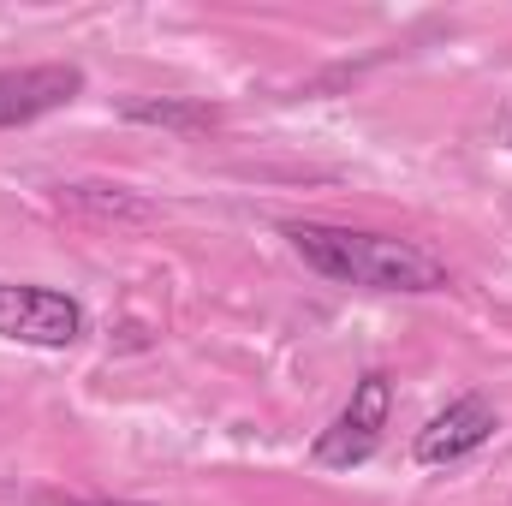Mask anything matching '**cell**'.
Segmentation results:
<instances>
[{
  "instance_id": "1",
  "label": "cell",
  "mask_w": 512,
  "mask_h": 506,
  "mask_svg": "<svg viewBox=\"0 0 512 506\" xmlns=\"http://www.w3.org/2000/svg\"><path fill=\"white\" fill-rule=\"evenodd\" d=\"M292 251L316 274L340 286H370V292H441L447 262L429 256L411 239L393 233H364V227H328V221H286Z\"/></svg>"
},
{
  "instance_id": "2",
  "label": "cell",
  "mask_w": 512,
  "mask_h": 506,
  "mask_svg": "<svg viewBox=\"0 0 512 506\" xmlns=\"http://www.w3.org/2000/svg\"><path fill=\"white\" fill-rule=\"evenodd\" d=\"M0 340L36 346V352H66L84 340V304L54 286L0 280Z\"/></svg>"
},
{
  "instance_id": "3",
  "label": "cell",
  "mask_w": 512,
  "mask_h": 506,
  "mask_svg": "<svg viewBox=\"0 0 512 506\" xmlns=\"http://www.w3.org/2000/svg\"><path fill=\"white\" fill-rule=\"evenodd\" d=\"M387 411H393V381H387L382 370H370V376L352 387L346 411L316 435L310 459H316V465H328V471H352V465H364V459L382 447Z\"/></svg>"
},
{
  "instance_id": "4",
  "label": "cell",
  "mask_w": 512,
  "mask_h": 506,
  "mask_svg": "<svg viewBox=\"0 0 512 506\" xmlns=\"http://www.w3.org/2000/svg\"><path fill=\"white\" fill-rule=\"evenodd\" d=\"M495 429H501V417H495V405L483 399V393H465V399H453L447 411H435L423 429H417V465H429V471H441V465H459V459H471V453H483L489 441H495Z\"/></svg>"
},
{
  "instance_id": "5",
  "label": "cell",
  "mask_w": 512,
  "mask_h": 506,
  "mask_svg": "<svg viewBox=\"0 0 512 506\" xmlns=\"http://www.w3.org/2000/svg\"><path fill=\"white\" fill-rule=\"evenodd\" d=\"M78 96H84V66H72V60L0 72V131L30 126V120H42V114H60V108L78 102Z\"/></svg>"
},
{
  "instance_id": "6",
  "label": "cell",
  "mask_w": 512,
  "mask_h": 506,
  "mask_svg": "<svg viewBox=\"0 0 512 506\" xmlns=\"http://www.w3.org/2000/svg\"><path fill=\"white\" fill-rule=\"evenodd\" d=\"M60 203H72L78 215H96V221H155V209L126 185H60Z\"/></svg>"
},
{
  "instance_id": "7",
  "label": "cell",
  "mask_w": 512,
  "mask_h": 506,
  "mask_svg": "<svg viewBox=\"0 0 512 506\" xmlns=\"http://www.w3.org/2000/svg\"><path fill=\"white\" fill-rule=\"evenodd\" d=\"M120 114L137 120V126H167V131H209L221 120V108H209V102H179V96H137Z\"/></svg>"
}]
</instances>
